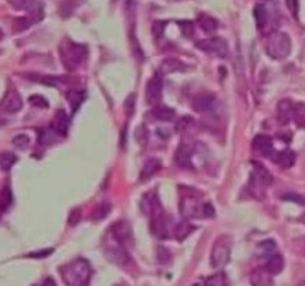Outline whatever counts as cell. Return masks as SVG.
<instances>
[{"mask_svg": "<svg viewBox=\"0 0 305 286\" xmlns=\"http://www.w3.org/2000/svg\"><path fill=\"white\" fill-rule=\"evenodd\" d=\"M275 251H277V245L272 240H265L256 246V256L271 258L272 255H275Z\"/></svg>", "mask_w": 305, "mask_h": 286, "instance_id": "cell-27", "label": "cell"}, {"mask_svg": "<svg viewBox=\"0 0 305 286\" xmlns=\"http://www.w3.org/2000/svg\"><path fill=\"white\" fill-rule=\"evenodd\" d=\"M2 37H3V32L0 30V39H2Z\"/></svg>", "mask_w": 305, "mask_h": 286, "instance_id": "cell-49", "label": "cell"}, {"mask_svg": "<svg viewBox=\"0 0 305 286\" xmlns=\"http://www.w3.org/2000/svg\"><path fill=\"white\" fill-rule=\"evenodd\" d=\"M292 51V40L289 34L281 32H274L270 34L267 42V52L274 60H283L286 58Z\"/></svg>", "mask_w": 305, "mask_h": 286, "instance_id": "cell-4", "label": "cell"}, {"mask_svg": "<svg viewBox=\"0 0 305 286\" xmlns=\"http://www.w3.org/2000/svg\"><path fill=\"white\" fill-rule=\"evenodd\" d=\"M104 252L107 255V258L112 262H115V264H125V262H128V253L125 251V248L122 245H119L116 240H115L113 245H107Z\"/></svg>", "mask_w": 305, "mask_h": 286, "instance_id": "cell-13", "label": "cell"}, {"mask_svg": "<svg viewBox=\"0 0 305 286\" xmlns=\"http://www.w3.org/2000/svg\"><path fill=\"white\" fill-rule=\"evenodd\" d=\"M215 106H216V97L212 94H201L192 100V107L200 114L212 112L215 109Z\"/></svg>", "mask_w": 305, "mask_h": 286, "instance_id": "cell-15", "label": "cell"}, {"mask_svg": "<svg viewBox=\"0 0 305 286\" xmlns=\"http://www.w3.org/2000/svg\"><path fill=\"white\" fill-rule=\"evenodd\" d=\"M85 94L82 91H76V90H70L67 93V101L72 104L73 111H76L79 107V104L84 101Z\"/></svg>", "mask_w": 305, "mask_h": 286, "instance_id": "cell-34", "label": "cell"}, {"mask_svg": "<svg viewBox=\"0 0 305 286\" xmlns=\"http://www.w3.org/2000/svg\"><path fill=\"white\" fill-rule=\"evenodd\" d=\"M289 11L292 12L293 17H298V8H299V2L298 0H286Z\"/></svg>", "mask_w": 305, "mask_h": 286, "instance_id": "cell-41", "label": "cell"}, {"mask_svg": "<svg viewBox=\"0 0 305 286\" xmlns=\"http://www.w3.org/2000/svg\"><path fill=\"white\" fill-rule=\"evenodd\" d=\"M11 6H14L15 9H26V5L29 0H8Z\"/></svg>", "mask_w": 305, "mask_h": 286, "instance_id": "cell-45", "label": "cell"}, {"mask_svg": "<svg viewBox=\"0 0 305 286\" xmlns=\"http://www.w3.org/2000/svg\"><path fill=\"white\" fill-rule=\"evenodd\" d=\"M197 47L201 51H205L208 54H215L221 58H226L229 55V48L225 39L222 37H210L201 42H197Z\"/></svg>", "mask_w": 305, "mask_h": 286, "instance_id": "cell-7", "label": "cell"}, {"mask_svg": "<svg viewBox=\"0 0 305 286\" xmlns=\"http://www.w3.org/2000/svg\"><path fill=\"white\" fill-rule=\"evenodd\" d=\"M110 231H112L113 238L118 241L119 245H122L125 249H127L128 246H133V243H134L133 228H131V224H130L128 221L121 219V221L113 222V224H112Z\"/></svg>", "mask_w": 305, "mask_h": 286, "instance_id": "cell-6", "label": "cell"}, {"mask_svg": "<svg viewBox=\"0 0 305 286\" xmlns=\"http://www.w3.org/2000/svg\"><path fill=\"white\" fill-rule=\"evenodd\" d=\"M161 170V161L158 158H149L145 161L142 171H140V182H148Z\"/></svg>", "mask_w": 305, "mask_h": 286, "instance_id": "cell-20", "label": "cell"}, {"mask_svg": "<svg viewBox=\"0 0 305 286\" xmlns=\"http://www.w3.org/2000/svg\"><path fill=\"white\" fill-rule=\"evenodd\" d=\"M274 161H275L278 166H281L283 168H290L295 164V161H296V153L293 151H290V149L278 152V153L274 157Z\"/></svg>", "mask_w": 305, "mask_h": 286, "instance_id": "cell-25", "label": "cell"}, {"mask_svg": "<svg viewBox=\"0 0 305 286\" xmlns=\"http://www.w3.org/2000/svg\"><path fill=\"white\" fill-rule=\"evenodd\" d=\"M156 259H158L159 264H167V262H170V259H171V253H170L167 248L159 246L158 251H156Z\"/></svg>", "mask_w": 305, "mask_h": 286, "instance_id": "cell-36", "label": "cell"}, {"mask_svg": "<svg viewBox=\"0 0 305 286\" xmlns=\"http://www.w3.org/2000/svg\"><path fill=\"white\" fill-rule=\"evenodd\" d=\"M40 286H57V285H55V282H54L52 279H46V280H45V282H43Z\"/></svg>", "mask_w": 305, "mask_h": 286, "instance_id": "cell-48", "label": "cell"}, {"mask_svg": "<svg viewBox=\"0 0 305 286\" xmlns=\"http://www.w3.org/2000/svg\"><path fill=\"white\" fill-rule=\"evenodd\" d=\"M161 96H162V81L159 76H153L146 85V101L155 106L156 103H159Z\"/></svg>", "mask_w": 305, "mask_h": 286, "instance_id": "cell-11", "label": "cell"}, {"mask_svg": "<svg viewBox=\"0 0 305 286\" xmlns=\"http://www.w3.org/2000/svg\"><path fill=\"white\" fill-rule=\"evenodd\" d=\"M14 145L17 146L18 149H27L30 145V139L27 135H19L14 139Z\"/></svg>", "mask_w": 305, "mask_h": 286, "instance_id": "cell-39", "label": "cell"}, {"mask_svg": "<svg viewBox=\"0 0 305 286\" xmlns=\"http://www.w3.org/2000/svg\"><path fill=\"white\" fill-rule=\"evenodd\" d=\"M293 106H295V103L289 100V99L278 101V104H277V119H278L280 124L286 125L289 121L292 119V117H293Z\"/></svg>", "mask_w": 305, "mask_h": 286, "instance_id": "cell-18", "label": "cell"}, {"mask_svg": "<svg viewBox=\"0 0 305 286\" xmlns=\"http://www.w3.org/2000/svg\"><path fill=\"white\" fill-rule=\"evenodd\" d=\"M186 70V64L182 63L177 58H166L161 66H159V72L162 75H170V73H176V72H185Z\"/></svg>", "mask_w": 305, "mask_h": 286, "instance_id": "cell-22", "label": "cell"}, {"mask_svg": "<svg viewBox=\"0 0 305 286\" xmlns=\"http://www.w3.org/2000/svg\"><path fill=\"white\" fill-rule=\"evenodd\" d=\"M194 230H195V227H194L189 221H182L180 224H177V225L173 228V234H174V237H176L177 240L183 241L187 236H191V234L194 233Z\"/></svg>", "mask_w": 305, "mask_h": 286, "instance_id": "cell-26", "label": "cell"}, {"mask_svg": "<svg viewBox=\"0 0 305 286\" xmlns=\"http://www.w3.org/2000/svg\"><path fill=\"white\" fill-rule=\"evenodd\" d=\"M110 210H112L110 203H99V204L94 207V210H92V216H91V219H92V221H102V219H104L110 213Z\"/></svg>", "mask_w": 305, "mask_h": 286, "instance_id": "cell-30", "label": "cell"}, {"mask_svg": "<svg viewBox=\"0 0 305 286\" xmlns=\"http://www.w3.org/2000/svg\"><path fill=\"white\" fill-rule=\"evenodd\" d=\"M194 153V143L189 142H182L180 146L176 151V161L182 166V167H187L189 164V158Z\"/></svg>", "mask_w": 305, "mask_h": 286, "instance_id": "cell-21", "label": "cell"}, {"mask_svg": "<svg viewBox=\"0 0 305 286\" xmlns=\"http://www.w3.org/2000/svg\"><path fill=\"white\" fill-rule=\"evenodd\" d=\"M50 253H52V249H43V252L30 253V256H45V255H50Z\"/></svg>", "mask_w": 305, "mask_h": 286, "instance_id": "cell-47", "label": "cell"}, {"mask_svg": "<svg viewBox=\"0 0 305 286\" xmlns=\"http://www.w3.org/2000/svg\"><path fill=\"white\" fill-rule=\"evenodd\" d=\"M292 119L298 127H305V103H296L293 106V117Z\"/></svg>", "mask_w": 305, "mask_h": 286, "instance_id": "cell-32", "label": "cell"}, {"mask_svg": "<svg viewBox=\"0 0 305 286\" xmlns=\"http://www.w3.org/2000/svg\"><path fill=\"white\" fill-rule=\"evenodd\" d=\"M265 269L268 270L272 276L280 274V273H281V270L285 269V259H283V256H281V255H277V253H275V255H272L271 258H268Z\"/></svg>", "mask_w": 305, "mask_h": 286, "instance_id": "cell-28", "label": "cell"}, {"mask_svg": "<svg viewBox=\"0 0 305 286\" xmlns=\"http://www.w3.org/2000/svg\"><path fill=\"white\" fill-rule=\"evenodd\" d=\"M29 101H30V104H32V106L39 107V109H46V107L50 106L48 100H46V99H43V97H42V96H39V94L32 96V97L29 99Z\"/></svg>", "mask_w": 305, "mask_h": 286, "instance_id": "cell-37", "label": "cell"}, {"mask_svg": "<svg viewBox=\"0 0 305 286\" xmlns=\"http://www.w3.org/2000/svg\"><path fill=\"white\" fill-rule=\"evenodd\" d=\"M12 203V192L9 188H3L0 192V212L6 210Z\"/></svg>", "mask_w": 305, "mask_h": 286, "instance_id": "cell-35", "label": "cell"}, {"mask_svg": "<svg viewBox=\"0 0 305 286\" xmlns=\"http://www.w3.org/2000/svg\"><path fill=\"white\" fill-rule=\"evenodd\" d=\"M272 182L271 173L264 167V166H259L254 163V170L253 174H252V184L259 188L262 186H268Z\"/></svg>", "mask_w": 305, "mask_h": 286, "instance_id": "cell-19", "label": "cell"}, {"mask_svg": "<svg viewBox=\"0 0 305 286\" xmlns=\"http://www.w3.org/2000/svg\"><path fill=\"white\" fill-rule=\"evenodd\" d=\"M198 23H200V27L203 29L205 33H213V32H216L218 27H219L216 18L210 17V15H205V14L198 17Z\"/></svg>", "mask_w": 305, "mask_h": 286, "instance_id": "cell-29", "label": "cell"}, {"mask_svg": "<svg viewBox=\"0 0 305 286\" xmlns=\"http://www.w3.org/2000/svg\"><path fill=\"white\" fill-rule=\"evenodd\" d=\"M60 57H61V63L66 68V70L73 72L84 64L86 57H88V50L85 45L66 39V40H63V43L60 47Z\"/></svg>", "mask_w": 305, "mask_h": 286, "instance_id": "cell-2", "label": "cell"}, {"mask_svg": "<svg viewBox=\"0 0 305 286\" xmlns=\"http://www.w3.org/2000/svg\"><path fill=\"white\" fill-rule=\"evenodd\" d=\"M250 285L252 286H272V274L265 269L259 267L250 273Z\"/></svg>", "mask_w": 305, "mask_h": 286, "instance_id": "cell-17", "label": "cell"}, {"mask_svg": "<svg viewBox=\"0 0 305 286\" xmlns=\"http://www.w3.org/2000/svg\"><path fill=\"white\" fill-rule=\"evenodd\" d=\"M253 15L254 19H256V24H257V29H259L262 33L268 34V36L271 33H274V32H272L274 29H272V26L270 24V23H271V15H270V11L267 9L265 5L257 3L253 9Z\"/></svg>", "mask_w": 305, "mask_h": 286, "instance_id": "cell-9", "label": "cell"}, {"mask_svg": "<svg viewBox=\"0 0 305 286\" xmlns=\"http://www.w3.org/2000/svg\"><path fill=\"white\" fill-rule=\"evenodd\" d=\"M180 27H182L183 33L186 34V36L194 33V26H192V23H186V21H183V23H180Z\"/></svg>", "mask_w": 305, "mask_h": 286, "instance_id": "cell-46", "label": "cell"}, {"mask_svg": "<svg viewBox=\"0 0 305 286\" xmlns=\"http://www.w3.org/2000/svg\"><path fill=\"white\" fill-rule=\"evenodd\" d=\"M134 106H136V96H134V94H130V96L127 97V100H125V104H124L127 117H131V115L134 114Z\"/></svg>", "mask_w": 305, "mask_h": 286, "instance_id": "cell-38", "label": "cell"}, {"mask_svg": "<svg viewBox=\"0 0 305 286\" xmlns=\"http://www.w3.org/2000/svg\"><path fill=\"white\" fill-rule=\"evenodd\" d=\"M253 149L262 157H271L274 153V145L270 136L259 135L253 139Z\"/></svg>", "mask_w": 305, "mask_h": 286, "instance_id": "cell-16", "label": "cell"}, {"mask_svg": "<svg viewBox=\"0 0 305 286\" xmlns=\"http://www.w3.org/2000/svg\"><path fill=\"white\" fill-rule=\"evenodd\" d=\"M151 231L153 236L161 240L169 238V219L164 215V212L151 216Z\"/></svg>", "mask_w": 305, "mask_h": 286, "instance_id": "cell-10", "label": "cell"}, {"mask_svg": "<svg viewBox=\"0 0 305 286\" xmlns=\"http://www.w3.org/2000/svg\"><path fill=\"white\" fill-rule=\"evenodd\" d=\"M180 189V213L189 219L204 216L205 203H201V194L192 188L182 186Z\"/></svg>", "mask_w": 305, "mask_h": 286, "instance_id": "cell-3", "label": "cell"}, {"mask_svg": "<svg viewBox=\"0 0 305 286\" xmlns=\"http://www.w3.org/2000/svg\"><path fill=\"white\" fill-rule=\"evenodd\" d=\"M228 277L225 273H216V274H212L208 276L205 280H204V285L205 286H228Z\"/></svg>", "mask_w": 305, "mask_h": 286, "instance_id": "cell-31", "label": "cell"}, {"mask_svg": "<svg viewBox=\"0 0 305 286\" xmlns=\"http://www.w3.org/2000/svg\"><path fill=\"white\" fill-rule=\"evenodd\" d=\"M26 9L29 11V15H30V19L33 23H37V21H42L43 17H45V9H43V3L40 0H29L27 5H26Z\"/></svg>", "mask_w": 305, "mask_h": 286, "instance_id": "cell-23", "label": "cell"}, {"mask_svg": "<svg viewBox=\"0 0 305 286\" xmlns=\"http://www.w3.org/2000/svg\"><path fill=\"white\" fill-rule=\"evenodd\" d=\"M22 107V99L15 88H9L0 101V109L6 114H17Z\"/></svg>", "mask_w": 305, "mask_h": 286, "instance_id": "cell-8", "label": "cell"}, {"mask_svg": "<svg viewBox=\"0 0 305 286\" xmlns=\"http://www.w3.org/2000/svg\"><path fill=\"white\" fill-rule=\"evenodd\" d=\"M81 210L79 209H75L72 213H70V216H68V224L70 225H75V224H78V221H79V218H81Z\"/></svg>", "mask_w": 305, "mask_h": 286, "instance_id": "cell-44", "label": "cell"}, {"mask_svg": "<svg viewBox=\"0 0 305 286\" xmlns=\"http://www.w3.org/2000/svg\"><path fill=\"white\" fill-rule=\"evenodd\" d=\"M32 19L29 18H18L15 19V32H21V30H26L32 26Z\"/></svg>", "mask_w": 305, "mask_h": 286, "instance_id": "cell-40", "label": "cell"}, {"mask_svg": "<svg viewBox=\"0 0 305 286\" xmlns=\"http://www.w3.org/2000/svg\"><path fill=\"white\" fill-rule=\"evenodd\" d=\"M17 163V155L11 153V152H3L0 153V167L2 170L8 171L14 167V164Z\"/></svg>", "mask_w": 305, "mask_h": 286, "instance_id": "cell-33", "label": "cell"}, {"mask_svg": "<svg viewBox=\"0 0 305 286\" xmlns=\"http://www.w3.org/2000/svg\"><path fill=\"white\" fill-rule=\"evenodd\" d=\"M229 258H231V238L228 236L218 237L212 248V255H210L212 267L221 269L229 262Z\"/></svg>", "mask_w": 305, "mask_h": 286, "instance_id": "cell-5", "label": "cell"}, {"mask_svg": "<svg viewBox=\"0 0 305 286\" xmlns=\"http://www.w3.org/2000/svg\"><path fill=\"white\" fill-rule=\"evenodd\" d=\"M151 115L156 121H162V122H170L176 118V112L170 106H156L152 109Z\"/></svg>", "mask_w": 305, "mask_h": 286, "instance_id": "cell-24", "label": "cell"}, {"mask_svg": "<svg viewBox=\"0 0 305 286\" xmlns=\"http://www.w3.org/2000/svg\"><path fill=\"white\" fill-rule=\"evenodd\" d=\"M189 124H192V118H191V117H183V118L177 121L176 130H183V128H186Z\"/></svg>", "mask_w": 305, "mask_h": 286, "instance_id": "cell-43", "label": "cell"}, {"mask_svg": "<svg viewBox=\"0 0 305 286\" xmlns=\"http://www.w3.org/2000/svg\"><path fill=\"white\" fill-rule=\"evenodd\" d=\"M68 122H70V119H68L67 114L63 109L57 111L51 122L52 131L58 136H67Z\"/></svg>", "mask_w": 305, "mask_h": 286, "instance_id": "cell-14", "label": "cell"}, {"mask_svg": "<svg viewBox=\"0 0 305 286\" xmlns=\"http://www.w3.org/2000/svg\"><path fill=\"white\" fill-rule=\"evenodd\" d=\"M140 207H142V210L148 216H153V215L162 212V207H161V203H159V199H158L156 192H149V194L143 195Z\"/></svg>", "mask_w": 305, "mask_h": 286, "instance_id": "cell-12", "label": "cell"}, {"mask_svg": "<svg viewBox=\"0 0 305 286\" xmlns=\"http://www.w3.org/2000/svg\"><path fill=\"white\" fill-rule=\"evenodd\" d=\"M64 283L68 286H85L91 279V266L86 259L78 258L60 269Z\"/></svg>", "mask_w": 305, "mask_h": 286, "instance_id": "cell-1", "label": "cell"}, {"mask_svg": "<svg viewBox=\"0 0 305 286\" xmlns=\"http://www.w3.org/2000/svg\"><path fill=\"white\" fill-rule=\"evenodd\" d=\"M152 32L153 34L156 36V39H159V37L162 36V32H164V24H162V23H159V21L153 23Z\"/></svg>", "mask_w": 305, "mask_h": 286, "instance_id": "cell-42", "label": "cell"}]
</instances>
